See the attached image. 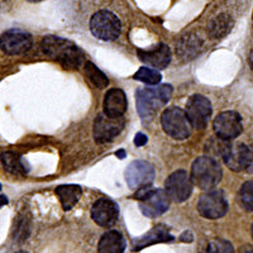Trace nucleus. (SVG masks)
Instances as JSON below:
<instances>
[{
	"instance_id": "nucleus-4",
	"label": "nucleus",
	"mask_w": 253,
	"mask_h": 253,
	"mask_svg": "<svg viewBox=\"0 0 253 253\" xmlns=\"http://www.w3.org/2000/svg\"><path fill=\"white\" fill-rule=\"evenodd\" d=\"M90 29L99 40L114 41L121 36L122 23L114 13L99 10L90 19Z\"/></svg>"
},
{
	"instance_id": "nucleus-27",
	"label": "nucleus",
	"mask_w": 253,
	"mask_h": 253,
	"mask_svg": "<svg viewBox=\"0 0 253 253\" xmlns=\"http://www.w3.org/2000/svg\"><path fill=\"white\" fill-rule=\"evenodd\" d=\"M135 80H139L147 85H157L161 81V74L156 69H150V67H141L134 75Z\"/></svg>"
},
{
	"instance_id": "nucleus-29",
	"label": "nucleus",
	"mask_w": 253,
	"mask_h": 253,
	"mask_svg": "<svg viewBox=\"0 0 253 253\" xmlns=\"http://www.w3.org/2000/svg\"><path fill=\"white\" fill-rule=\"evenodd\" d=\"M246 171L248 173H253V144L248 146V156H247V166Z\"/></svg>"
},
{
	"instance_id": "nucleus-20",
	"label": "nucleus",
	"mask_w": 253,
	"mask_h": 253,
	"mask_svg": "<svg viewBox=\"0 0 253 253\" xmlns=\"http://www.w3.org/2000/svg\"><path fill=\"white\" fill-rule=\"evenodd\" d=\"M203 48L202 40L196 35H185L178 41L176 52L184 60H191L200 53Z\"/></svg>"
},
{
	"instance_id": "nucleus-30",
	"label": "nucleus",
	"mask_w": 253,
	"mask_h": 253,
	"mask_svg": "<svg viewBox=\"0 0 253 253\" xmlns=\"http://www.w3.org/2000/svg\"><path fill=\"white\" fill-rule=\"evenodd\" d=\"M147 143V137L143 133H137L134 138V144L137 147H142Z\"/></svg>"
},
{
	"instance_id": "nucleus-28",
	"label": "nucleus",
	"mask_w": 253,
	"mask_h": 253,
	"mask_svg": "<svg viewBox=\"0 0 253 253\" xmlns=\"http://www.w3.org/2000/svg\"><path fill=\"white\" fill-rule=\"evenodd\" d=\"M205 253H234V248L225 239L215 238L211 239L208 243L207 252Z\"/></svg>"
},
{
	"instance_id": "nucleus-1",
	"label": "nucleus",
	"mask_w": 253,
	"mask_h": 253,
	"mask_svg": "<svg viewBox=\"0 0 253 253\" xmlns=\"http://www.w3.org/2000/svg\"><path fill=\"white\" fill-rule=\"evenodd\" d=\"M41 47L44 55L56 60L67 69H79L84 62L83 52L65 38L48 36L42 41Z\"/></svg>"
},
{
	"instance_id": "nucleus-33",
	"label": "nucleus",
	"mask_w": 253,
	"mask_h": 253,
	"mask_svg": "<svg viewBox=\"0 0 253 253\" xmlns=\"http://www.w3.org/2000/svg\"><path fill=\"white\" fill-rule=\"evenodd\" d=\"M117 156H118L119 158H124V157H126V151H124V150L118 151V152H117Z\"/></svg>"
},
{
	"instance_id": "nucleus-34",
	"label": "nucleus",
	"mask_w": 253,
	"mask_h": 253,
	"mask_svg": "<svg viewBox=\"0 0 253 253\" xmlns=\"http://www.w3.org/2000/svg\"><path fill=\"white\" fill-rule=\"evenodd\" d=\"M27 1H31V3H38V1H42V0H27Z\"/></svg>"
},
{
	"instance_id": "nucleus-24",
	"label": "nucleus",
	"mask_w": 253,
	"mask_h": 253,
	"mask_svg": "<svg viewBox=\"0 0 253 253\" xmlns=\"http://www.w3.org/2000/svg\"><path fill=\"white\" fill-rule=\"evenodd\" d=\"M85 74H86L87 79L99 89L108 86V84H109V80L104 75V72L100 71L92 62L85 63Z\"/></svg>"
},
{
	"instance_id": "nucleus-9",
	"label": "nucleus",
	"mask_w": 253,
	"mask_h": 253,
	"mask_svg": "<svg viewBox=\"0 0 253 253\" xmlns=\"http://www.w3.org/2000/svg\"><path fill=\"white\" fill-rule=\"evenodd\" d=\"M124 128V118H114L105 113L96 117L94 122V138L98 143H109L119 135Z\"/></svg>"
},
{
	"instance_id": "nucleus-3",
	"label": "nucleus",
	"mask_w": 253,
	"mask_h": 253,
	"mask_svg": "<svg viewBox=\"0 0 253 253\" xmlns=\"http://www.w3.org/2000/svg\"><path fill=\"white\" fill-rule=\"evenodd\" d=\"M221 172L220 165L215 158L209 156L199 157L191 167V180L202 190H211L220 182Z\"/></svg>"
},
{
	"instance_id": "nucleus-37",
	"label": "nucleus",
	"mask_w": 253,
	"mask_h": 253,
	"mask_svg": "<svg viewBox=\"0 0 253 253\" xmlns=\"http://www.w3.org/2000/svg\"><path fill=\"white\" fill-rule=\"evenodd\" d=\"M0 190H1V184H0Z\"/></svg>"
},
{
	"instance_id": "nucleus-2",
	"label": "nucleus",
	"mask_w": 253,
	"mask_h": 253,
	"mask_svg": "<svg viewBox=\"0 0 253 253\" xmlns=\"http://www.w3.org/2000/svg\"><path fill=\"white\" fill-rule=\"evenodd\" d=\"M172 95L171 85H160L157 87H143L135 94L137 109L143 121L152 118L153 115L165 107Z\"/></svg>"
},
{
	"instance_id": "nucleus-32",
	"label": "nucleus",
	"mask_w": 253,
	"mask_h": 253,
	"mask_svg": "<svg viewBox=\"0 0 253 253\" xmlns=\"http://www.w3.org/2000/svg\"><path fill=\"white\" fill-rule=\"evenodd\" d=\"M248 62H250V66H251V69L253 70V49H252V51H251L250 56H248Z\"/></svg>"
},
{
	"instance_id": "nucleus-7",
	"label": "nucleus",
	"mask_w": 253,
	"mask_h": 253,
	"mask_svg": "<svg viewBox=\"0 0 253 253\" xmlns=\"http://www.w3.org/2000/svg\"><path fill=\"white\" fill-rule=\"evenodd\" d=\"M199 213L204 218L219 219L228 211V202L225 194L220 190H214L200 196L198 203Z\"/></svg>"
},
{
	"instance_id": "nucleus-10",
	"label": "nucleus",
	"mask_w": 253,
	"mask_h": 253,
	"mask_svg": "<svg viewBox=\"0 0 253 253\" xmlns=\"http://www.w3.org/2000/svg\"><path fill=\"white\" fill-rule=\"evenodd\" d=\"M211 104L203 95H193L187 100L186 114L190 123L196 129H204L211 115Z\"/></svg>"
},
{
	"instance_id": "nucleus-36",
	"label": "nucleus",
	"mask_w": 253,
	"mask_h": 253,
	"mask_svg": "<svg viewBox=\"0 0 253 253\" xmlns=\"http://www.w3.org/2000/svg\"><path fill=\"white\" fill-rule=\"evenodd\" d=\"M252 238H253V224H252Z\"/></svg>"
},
{
	"instance_id": "nucleus-16",
	"label": "nucleus",
	"mask_w": 253,
	"mask_h": 253,
	"mask_svg": "<svg viewBox=\"0 0 253 253\" xmlns=\"http://www.w3.org/2000/svg\"><path fill=\"white\" fill-rule=\"evenodd\" d=\"M126 96L123 90L110 89L104 98V113L109 117L119 118L126 110Z\"/></svg>"
},
{
	"instance_id": "nucleus-5",
	"label": "nucleus",
	"mask_w": 253,
	"mask_h": 253,
	"mask_svg": "<svg viewBox=\"0 0 253 253\" xmlns=\"http://www.w3.org/2000/svg\"><path fill=\"white\" fill-rule=\"evenodd\" d=\"M161 124L165 132L175 139H186L191 134V123L187 114L177 107L167 108L161 115Z\"/></svg>"
},
{
	"instance_id": "nucleus-19",
	"label": "nucleus",
	"mask_w": 253,
	"mask_h": 253,
	"mask_svg": "<svg viewBox=\"0 0 253 253\" xmlns=\"http://www.w3.org/2000/svg\"><path fill=\"white\" fill-rule=\"evenodd\" d=\"M126 250V241L117 230H109L104 233L99 241V253H123Z\"/></svg>"
},
{
	"instance_id": "nucleus-35",
	"label": "nucleus",
	"mask_w": 253,
	"mask_h": 253,
	"mask_svg": "<svg viewBox=\"0 0 253 253\" xmlns=\"http://www.w3.org/2000/svg\"><path fill=\"white\" fill-rule=\"evenodd\" d=\"M15 253H28V252H26V251H18V252Z\"/></svg>"
},
{
	"instance_id": "nucleus-15",
	"label": "nucleus",
	"mask_w": 253,
	"mask_h": 253,
	"mask_svg": "<svg viewBox=\"0 0 253 253\" xmlns=\"http://www.w3.org/2000/svg\"><path fill=\"white\" fill-rule=\"evenodd\" d=\"M138 56L142 62L156 70L165 69L171 62V51L164 43L157 44L152 49H138Z\"/></svg>"
},
{
	"instance_id": "nucleus-13",
	"label": "nucleus",
	"mask_w": 253,
	"mask_h": 253,
	"mask_svg": "<svg viewBox=\"0 0 253 253\" xmlns=\"http://www.w3.org/2000/svg\"><path fill=\"white\" fill-rule=\"evenodd\" d=\"M126 180L132 189L148 186L155 180V169L147 161H133L126 167Z\"/></svg>"
},
{
	"instance_id": "nucleus-26",
	"label": "nucleus",
	"mask_w": 253,
	"mask_h": 253,
	"mask_svg": "<svg viewBox=\"0 0 253 253\" xmlns=\"http://www.w3.org/2000/svg\"><path fill=\"white\" fill-rule=\"evenodd\" d=\"M230 143L225 139H221L219 137H216V139H210L207 143V152L209 153V157L215 158V157H224V155L227 153L228 148H229ZM216 160V158H215Z\"/></svg>"
},
{
	"instance_id": "nucleus-38",
	"label": "nucleus",
	"mask_w": 253,
	"mask_h": 253,
	"mask_svg": "<svg viewBox=\"0 0 253 253\" xmlns=\"http://www.w3.org/2000/svg\"><path fill=\"white\" fill-rule=\"evenodd\" d=\"M250 253H253V250H252V251H251V252H250Z\"/></svg>"
},
{
	"instance_id": "nucleus-31",
	"label": "nucleus",
	"mask_w": 253,
	"mask_h": 253,
	"mask_svg": "<svg viewBox=\"0 0 253 253\" xmlns=\"http://www.w3.org/2000/svg\"><path fill=\"white\" fill-rule=\"evenodd\" d=\"M6 204H8V198L5 195H0V209Z\"/></svg>"
},
{
	"instance_id": "nucleus-17",
	"label": "nucleus",
	"mask_w": 253,
	"mask_h": 253,
	"mask_svg": "<svg viewBox=\"0 0 253 253\" xmlns=\"http://www.w3.org/2000/svg\"><path fill=\"white\" fill-rule=\"evenodd\" d=\"M173 237L171 236L169 232V228L165 225H156L155 228L146 233L144 236L139 237V238L134 239L132 242V250L139 251L143 250L144 247L151 245H156V243H162V242H172Z\"/></svg>"
},
{
	"instance_id": "nucleus-18",
	"label": "nucleus",
	"mask_w": 253,
	"mask_h": 253,
	"mask_svg": "<svg viewBox=\"0 0 253 253\" xmlns=\"http://www.w3.org/2000/svg\"><path fill=\"white\" fill-rule=\"evenodd\" d=\"M247 156H248V146L243 143H230L227 153L224 155L225 165L229 167L232 171H246L247 166Z\"/></svg>"
},
{
	"instance_id": "nucleus-14",
	"label": "nucleus",
	"mask_w": 253,
	"mask_h": 253,
	"mask_svg": "<svg viewBox=\"0 0 253 253\" xmlns=\"http://www.w3.org/2000/svg\"><path fill=\"white\" fill-rule=\"evenodd\" d=\"M118 205L110 199H99L98 202L94 203L91 208L92 220L100 227L109 228L114 225L115 221L118 220Z\"/></svg>"
},
{
	"instance_id": "nucleus-11",
	"label": "nucleus",
	"mask_w": 253,
	"mask_h": 253,
	"mask_svg": "<svg viewBox=\"0 0 253 253\" xmlns=\"http://www.w3.org/2000/svg\"><path fill=\"white\" fill-rule=\"evenodd\" d=\"M170 207V196L167 195L166 190L151 189L146 193V195L141 199L139 208L141 211L146 216L156 218L166 211Z\"/></svg>"
},
{
	"instance_id": "nucleus-23",
	"label": "nucleus",
	"mask_w": 253,
	"mask_h": 253,
	"mask_svg": "<svg viewBox=\"0 0 253 253\" xmlns=\"http://www.w3.org/2000/svg\"><path fill=\"white\" fill-rule=\"evenodd\" d=\"M1 164H3L4 169L9 171L10 173L14 175H23L26 172L24 165L22 162V158L18 155L13 152H4L1 153Z\"/></svg>"
},
{
	"instance_id": "nucleus-8",
	"label": "nucleus",
	"mask_w": 253,
	"mask_h": 253,
	"mask_svg": "<svg viewBox=\"0 0 253 253\" xmlns=\"http://www.w3.org/2000/svg\"><path fill=\"white\" fill-rule=\"evenodd\" d=\"M165 187L171 200L182 203L187 200L193 193V180L186 171L178 170L167 177Z\"/></svg>"
},
{
	"instance_id": "nucleus-21",
	"label": "nucleus",
	"mask_w": 253,
	"mask_h": 253,
	"mask_svg": "<svg viewBox=\"0 0 253 253\" xmlns=\"http://www.w3.org/2000/svg\"><path fill=\"white\" fill-rule=\"evenodd\" d=\"M81 193H83L81 187L78 185H61L56 189V194L65 210H70L75 207L80 199Z\"/></svg>"
},
{
	"instance_id": "nucleus-12",
	"label": "nucleus",
	"mask_w": 253,
	"mask_h": 253,
	"mask_svg": "<svg viewBox=\"0 0 253 253\" xmlns=\"http://www.w3.org/2000/svg\"><path fill=\"white\" fill-rule=\"evenodd\" d=\"M214 132L216 137L230 141L238 137L243 129L241 115L236 112H223L214 121Z\"/></svg>"
},
{
	"instance_id": "nucleus-22",
	"label": "nucleus",
	"mask_w": 253,
	"mask_h": 253,
	"mask_svg": "<svg viewBox=\"0 0 253 253\" xmlns=\"http://www.w3.org/2000/svg\"><path fill=\"white\" fill-rule=\"evenodd\" d=\"M233 27V20L229 15L227 14H219L215 18L210 20L209 26H208V33L211 38L218 40L227 36Z\"/></svg>"
},
{
	"instance_id": "nucleus-6",
	"label": "nucleus",
	"mask_w": 253,
	"mask_h": 253,
	"mask_svg": "<svg viewBox=\"0 0 253 253\" xmlns=\"http://www.w3.org/2000/svg\"><path fill=\"white\" fill-rule=\"evenodd\" d=\"M32 46H33V38L28 32L10 29L0 36V48L6 55H22L28 52Z\"/></svg>"
},
{
	"instance_id": "nucleus-25",
	"label": "nucleus",
	"mask_w": 253,
	"mask_h": 253,
	"mask_svg": "<svg viewBox=\"0 0 253 253\" xmlns=\"http://www.w3.org/2000/svg\"><path fill=\"white\" fill-rule=\"evenodd\" d=\"M238 202L246 211H253V181L242 185L238 194Z\"/></svg>"
}]
</instances>
